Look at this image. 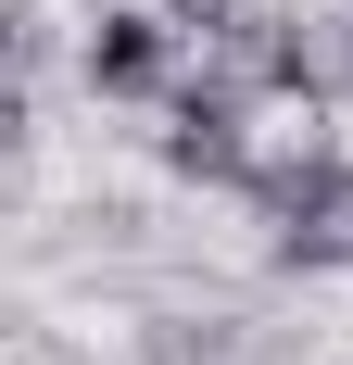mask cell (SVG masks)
<instances>
[{
	"mask_svg": "<svg viewBox=\"0 0 353 365\" xmlns=\"http://www.w3.org/2000/svg\"><path fill=\"white\" fill-rule=\"evenodd\" d=\"M164 13H176L189 38H227V26H240V0H164Z\"/></svg>",
	"mask_w": 353,
	"mask_h": 365,
	"instance_id": "cell-5",
	"label": "cell"
},
{
	"mask_svg": "<svg viewBox=\"0 0 353 365\" xmlns=\"http://www.w3.org/2000/svg\"><path fill=\"white\" fill-rule=\"evenodd\" d=\"M164 76V26L151 13H101L89 26V88H151Z\"/></svg>",
	"mask_w": 353,
	"mask_h": 365,
	"instance_id": "cell-3",
	"label": "cell"
},
{
	"mask_svg": "<svg viewBox=\"0 0 353 365\" xmlns=\"http://www.w3.org/2000/svg\"><path fill=\"white\" fill-rule=\"evenodd\" d=\"M265 215H278V252L290 264H353V164L265 177Z\"/></svg>",
	"mask_w": 353,
	"mask_h": 365,
	"instance_id": "cell-1",
	"label": "cell"
},
{
	"mask_svg": "<svg viewBox=\"0 0 353 365\" xmlns=\"http://www.w3.org/2000/svg\"><path fill=\"white\" fill-rule=\"evenodd\" d=\"M164 164H176V177H252L240 101H227V88H189V101H176V126H164Z\"/></svg>",
	"mask_w": 353,
	"mask_h": 365,
	"instance_id": "cell-2",
	"label": "cell"
},
{
	"mask_svg": "<svg viewBox=\"0 0 353 365\" xmlns=\"http://www.w3.org/2000/svg\"><path fill=\"white\" fill-rule=\"evenodd\" d=\"M252 76H265V88H303V101H316V88H341V63H328L316 26H252Z\"/></svg>",
	"mask_w": 353,
	"mask_h": 365,
	"instance_id": "cell-4",
	"label": "cell"
}]
</instances>
